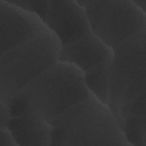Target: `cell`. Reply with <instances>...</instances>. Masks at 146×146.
Wrapping results in <instances>:
<instances>
[{"mask_svg":"<svg viewBox=\"0 0 146 146\" xmlns=\"http://www.w3.org/2000/svg\"><path fill=\"white\" fill-rule=\"evenodd\" d=\"M89 95L83 72L58 60L18 92L9 106L12 116L28 110L50 123Z\"/></svg>","mask_w":146,"mask_h":146,"instance_id":"cell-1","label":"cell"},{"mask_svg":"<svg viewBox=\"0 0 146 146\" xmlns=\"http://www.w3.org/2000/svg\"><path fill=\"white\" fill-rule=\"evenodd\" d=\"M50 124L51 145H131L108 106L90 92Z\"/></svg>","mask_w":146,"mask_h":146,"instance_id":"cell-2","label":"cell"},{"mask_svg":"<svg viewBox=\"0 0 146 146\" xmlns=\"http://www.w3.org/2000/svg\"><path fill=\"white\" fill-rule=\"evenodd\" d=\"M62 48L47 26L16 47L0 53V102L11 99L36 77L59 60Z\"/></svg>","mask_w":146,"mask_h":146,"instance_id":"cell-3","label":"cell"},{"mask_svg":"<svg viewBox=\"0 0 146 146\" xmlns=\"http://www.w3.org/2000/svg\"><path fill=\"white\" fill-rule=\"evenodd\" d=\"M145 34L137 33L113 50L107 106L115 117L145 93Z\"/></svg>","mask_w":146,"mask_h":146,"instance_id":"cell-4","label":"cell"},{"mask_svg":"<svg viewBox=\"0 0 146 146\" xmlns=\"http://www.w3.org/2000/svg\"><path fill=\"white\" fill-rule=\"evenodd\" d=\"M84 9L91 32L112 50L146 31V13L132 0L90 1Z\"/></svg>","mask_w":146,"mask_h":146,"instance_id":"cell-5","label":"cell"},{"mask_svg":"<svg viewBox=\"0 0 146 146\" xmlns=\"http://www.w3.org/2000/svg\"><path fill=\"white\" fill-rule=\"evenodd\" d=\"M46 27L36 14L0 1V53L26 42Z\"/></svg>","mask_w":146,"mask_h":146,"instance_id":"cell-6","label":"cell"},{"mask_svg":"<svg viewBox=\"0 0 146 146\" xmlns=\"http://www.w3.org/2000/svg\"><path fill=\"white\" fill-rule=\"evenodd\" d=\"M43 22L58 38L62 47L91 32L85 9L76 1H48Z\"/></svg>","mask_w":146,"mask_h":146,"instance_id":"cell-7","label":"cell"},{"mask_svg":"<svg viewBox=\"0 0 146 146\" xmlns=\"http://www.w3.org/2000/svg\"><path fill=\"white\" fill-rule=\"evenodd\" d=\"M112 54L113 50L90 32L62 46L59 60L72 64L84 72Z\"/></svg>","mask_w":146,"mask_h":146,"instance_id":"cell-8","label":"cell"},{"mask_svg":"<svg viewBox=\"0 0 146 146\" xmlns=\"http://www.w3.org/2000/svg\"><path fill=\"white\" fill-rule=\"evenodd\" d=\"M7 128L11 131L18 145H51V124L32 111L25 110L12 116Z\"/></svg>","mask_w":146,"mask_h":146,"instance_id":"cell-9","label":"cell"},{"mask_svg":"<svg viewBox=\"0 0 146 146\" xmlns=\"http://www.w3.org/2000/svg\"><path fill=\"white\" fill-rule=\"evenodd\" d=\"M145 93L123 107L116 117L131 145L146 146Z\"/></svg>","mask_w":146,"mask_h":146,"instance_id":"cell-10","label":"cell"},{"mask_svg":"<svg viewBox=\"0 0 146 146\" xmlns=\"http://www.w3.org/2000/svg\"><path fill=\"white\" fill-rule=\"evenodd\" d=\"M112 55L83 72L84 83L88 91L98 100L106 105L108 100Z\"/></svg>","mask_w":146,"mask_h":146,"instance_id":"cell-11","label":"cell"},{"mask_svg":"<svg viewBox=\"0 0 146 146\" xmlns=\"http://www.w3.org/2000/svg\"><path fill=\"white\" fill-rule=\"evenodd\" d=\"M10 3L29 12L38 15L44 21L46 16L48 1H9Z\"/></svg>","mask_w":146,"mask_h":146,"instance_id":"cell-12","label":"cell"},{"mask_svg":"<svg viewBox=\"0 0 146 146\" xmlns=\"http://www.w3.org/2000/svg\"><path fill=\"white\" fill-rule=\"evenodd\" d=\"M11 117L9 105L0 102V129L7 128Z\"/></svg>","mask_w":146,"mask_h":146,"instance_id":"cell-13","label":"cell"},{"mask_svg":"<svg viewBox=\"0 0 146 146\" xmlns=\"http://www.w3.org/2000/svg\"><path fill=\"white\" fill-rule=\"evenodd\" d=\"M18 144L8 128L0 129V146H17Z\"/></svg>","mask_w":146,"mask_h":146,"instance_id":"cell-14","label":"cell"},{"mask_svg":"<svg viewBox=\"0 0 146 146\" xmlns=\"http://www.w3.org/2000/svg\"><path fill=\"white\" fill-rule=\"evenodd\" d=\"M132 1L138 7L146 13V0H135Z\"/></svg>","mask_w":146,"mask_h":146,"instance_id":"cell-15","label":"cell"},{"mask_svg":"<svg viewBox=\"0 0 146 146\" xmlns=\"http://www.w3.org/2000/svg\"><path fill=\"white\" fill-rule=\"evenodd\" d=\"M90 1H88V0H84V1H83V0H81V1H76V3H77L79 6H80L81 7H83V8H85V7L87 6V5L89 3Z\"/></svg>","mask_w":146,"mask_h":146,"instance_id":"cell-16","label":"cell"}]
</instances>
